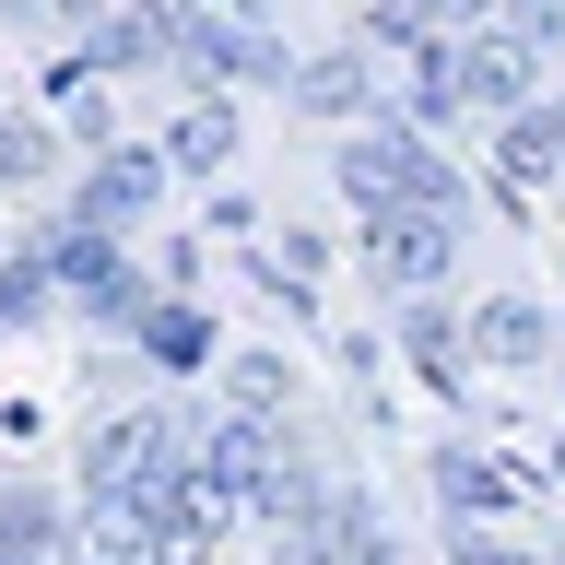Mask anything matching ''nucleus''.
<instances>
[{"mask_svg": "<svg viewBox=\"0 0 565 565\" xmlns=\"http://www.w3.org/2000/svg\"><path fill=\"white\" fill-rule=\"evenodd\" d=\"M166 565H177V554H166Z\"/></svg>", "mask_w": 565, "mask_h": 565, "instance_id": "nucleus-7", "label": "nucleus"}, {"mask_svg": "<svg viewBox=\"0 0 565 565\" xmlns=\"http://www.w3.org/2000/svg\"><path fill=\"white\" fill-rule=\"evenodd\" d=\"M177 153H189V166H212V153H224V106H201V118L177 130Z\"/></svg>", "mask_w": 565, "mask_h": 565, "instance_id": "nucleus-5", "label": "nucleus"}, {"mask_svg": "<svg viewBox=\"0 0 565 565\" xmlns=\"http://www.w3.org/2000/svg\"><path fill=\"white\" fill-rule=\"evenodd\" d=\"M483 353L530 365V353H542V318H530V307H483Z\"/></svg>", "mask_w": 565, "mask_h": 565, "instance_id": "nucleus-3", "label": "nucleus"}, {"mask_svg": "<svg viewBox=\"0 0 565 565\" xmlns=\"http://www.w3.org/2000/svg\"><path fill=\"white\" fill-rule=\"evenodd\" d=\"M459 565H530V554H507V542H459Z\"/></svg>", "mask_w": 565, "mask_h": 565, "instance_id": "nucleus-6", "label": "nucleus"}, {"mask_svg": "<svg viewBox=\"0 0 565 565\" xmlns=\"http://www.w3.org/2000/svg\"><path fill=\"white\" fill-rule=\"evenodd\" d=\"M436 483H448V507H459V519H471V507H483V494H494V471H483V459H471V448H448V459H436Z\"/></svg>", "mask_w": 565, "mask_h": 565, "instance_id": "nucleus-4", "label": "nucleus"}, {"mask_svg": "<svg viewBox=\"0 0 565 565\" xmlns=\"http://www.w3.org/2000/svg\"><path fill=\"white\" fill-rule=\"evenodd\" d=\"M141 212H153V166H141V153H106L95 189H83V224H95V236H118V224H141Z\"/></svg>", "mask_w": 565, "mask_h": 565, "instance_id": "nucleus-1", "label": "nucleus"}, {"mask_svg": "<svg viewBox=\"0 0 565 565\" xmlns=\"http://www.w3.org/2000/svg\"><path fill=\"white\" fill-rule=\"evenodd\" d=\"M377 259L401 282H436L448 271V224H436V212H377Z\"/></svg>", "mask_w": 565, "mask_h": 565, "instance_id": "nucleus-2", "label": "nucleus"}]
</instances>
